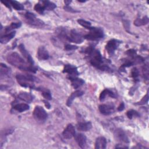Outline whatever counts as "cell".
Returning <instances> with one entry per match:
<instances>
[{"label":"cell","instance_id":"ab89813d","mask_svg":"<svg viewBox=\"0 0 149 149\" xmlns=\"http://www.w3.org/2000/svg\"><path fill=\"white\" fill-rule=\"evenodd\" d=\"M64 2L66 5H69V3L71 2V1H65Z\"/></svg>","mask_w":149,"mask_h":149},{"label":"cell","instance_id":"83f0119b","mask_svg":"<svg viewBox=\"0 0 149 149\" xmlns=\"http://www.w3.org/2000/svg\"><path fill=\"white\" fill-rule=\"evenodd\" d=\"M126 115L127 118L129 119H132L133 116H137V117L140 116V114L136 111H134L133 109L128 111L126 113Z\"/></svg>","mask_w":149,"mask_h":149},{"label":"cell","instance_id":"e0dca14e","mask_svg":"<svg viewBox=\"0 0 149 149\" xmlns=\"http://www.w3.org/2000/svg\"><path fill=\"white\" fill-rule=\"evenodd\" d=\"M69 80L71 81L72 86L75 89H77L79 87H80V86H81L84 83V81L83 79H80V78H77V77L70 79Z\"/></svg>","mask_w":149,"mask_h":149},{"label":"cell","instance_id":"5b68a950","mask_svg":"<svg viewBox=\"0 0 149 149\" xmlns=\"http://www.w3.org/2000/svg\"><path fill=\"white\" fill-rule=\"evenodd\" d=\"M84 38V36L80 32L75 29H73L69 34L68 41L76 44H81L83 41Z\"/></svg>","mask_w":149,"mask_h":149},{"label":"cell","instance_id":"277c9868","mask_svg":"<svg viewBox=\"0 0 149 149\" xmlns=\"http://www.w3.org/2000/svg\"><path fill=\"white\" fill-rule=\"evenodd\" d=\"M33 115L34 119L38 121H44L48 116V115L44 109L41 106H36L33 111Z\"/></svg>","mask_w":149,"mask_h":149},{"label":"cell","instance_id":"f1b7e54d","mask_svg":"<svg viewBox=\"0 0 149 149\" xmlns=\"http://www.w3.org/2000/svg\"><path fill=\"white\" fill-rule=\"evenodd\" d=\"M25 17L27 20V23L30 22L31 21H33L36 19V15L34 13L29 12H27L26 13Z\"/></svg>","mask_w":149,"mask_h":149},{"label":"cell","instance_id":"9a60e30c","mask_svg":"<svg viewBox=\"0 0 149 149\" xmlns=\"http://www.w3.org/2000/svg\"><path fill=\"white\" fill-rule=\"evenodd\" d=\"M92 127L90 122H81L77 125V129L80 131H88Z\"/></svg>","mask_w":149,"mask_h":149},{"label":"cell","instance_id":"d6a6232c","mask_svg":"<svg viewBox=\"0 0 149 149\" xmlns=\"http://www.w3.org/2000/svg\"><path fill=\"white\" fill-rule=\"evenodd\" d=\"M148 93L142 98V100L138 103V104L140 105H142V104H144L146 103H147L148 102Z\"/></svg>","mask_w":149,"mask_h":149},{"label":"cell","instance_id":"7a4b0ae2","mask_svg":"<svg viewBox=\"0 0 149 149\" xmlns=\"http://www.w3.org/2000/svg\"><path fill=\"white\" fill-rule=\"evenodd\" d=\"M19 84L23 87H33V83L36 80V77L30 74H18L16 76Z\"/></svg>","mask_w":149,"mask_h":149},{"label":"cell","instance_id":"8992f818","mask_svg":"<svg viewBox=\"0 0 149 149\" xmlns=\"http://www.w3.org/2000/svg\"><path fill=\"white\" fill-rule=\"evenodd\" d=\"M120 43V41L116 39H111L108 41L105 46V48L108 54L110 55H112L118 47Z\"/></svg>","mask_w":149,"mask_h":149},{"label":"cell","instance_id":"484cf974","mask_svg":"<svg viewBox=\"0 0 149 149\" xmlns=\"http://www.w3.org/2000/svg\"><path fill=\"white\" fill-rule=\"evenodd\" d=\"M34 9L36 12H37L40 14L43 13L44 11L45 10V7H44L43 3H42V2H41V3H38L36 4L35 6H34Z\"/></svg>","mask_w":149,"mask_h":149},{"label":"cell","instance_id":"44dd1931","mask_svg":"<svg viewBox=\"0 0 149 149\" xmlns=\"http://www.w3.org/2000/svg\"><path fill=\"white\" fill-rule=\"evenodd\" d=\"M107 95L113 97V98H115V97H116L115 94L112 91H111L108 89H105L101 93V94L100 95V101L104 100Z\"/></svg>","mask_w":149,"mask_h":149},{"label":"cell","instance_id":"836d02e7","mask_svg":"<svg viewBox=\"0 0 149 149\" xmlns=\"http://www.w3.org/2000/svg\"><path fill=\"white\" fill-rule=\"evenodd\" d=\"M143 74L144 75V77L148 79V68L147 66H144V69H143Z\"/></svg>","mask_w":149,"mask_h":149},{"label":"cell","instance_id":"4fadbf2b","mask_svg":"<svg viewBox=\"0 0 149 149\" xmlns=\"http://www.w3.org/2000/svg\"><path fill=\"white\" fill-rule=\"evenodd\" d=\"M74 136L75 140L79 146L81 148H84L86 145L87 142V139L86 136L82 133H79Z\"/></svg>","mask_w":149,"mask_h":149},{"label":"cell","instance_id":"4316f807","mask_svg":"<svg viewBox=\"0 0 149 149\" xmlns=\"http://www.w3.org/2000/svg\"><path fill=\"white\" fill-rule=\"evenodd\" d=\"M77 22L79 23V24H80L81 26L84 27L86 29H90L91 27V24L90 22H87L85 20L83 19H79L77 20Z\"/></svg>","mask_w":149,"mask_h":149},{"label":"cell","instance_id":"1f68e13d","mask_svg":"<svg viewBox=\"0 0 149 149\" xmlns=\"http://www.w3.org/2000/svg\"><path fill=\"white\" fill-rule=\"evenodd\" d=\"M78 47L76 45H71V44H66L65 45L64 49L66 51H72V50H75L77 49Z\"/></svg>","mask_w":149,"mask_h":149},{"label":"cell","instance_id":"74e56055","mask_svg":"<svg viewBox=\"0 0 149 149\" xmlns=\"http://www.w3.org/2000/svg\"><path fill=\"white\" fill-rule=\"evenodd\" d=\"M125 108V105H124V103L123 102H121L119 105V106L118 107V110L119 111H121L122 110H123Z\"/></svg>","mask_w":149,"mask_h":149},{"label":"cell","instance_id":"d6986e66","mask_svg":"<svg viewBox=\"0 0 149 149\" xmlns=\"http://www.w3.org/2000/svg\"><path fill=\"white\" fill-rule=\"evenodd\" d=\"M18 98L27 102H30L33 100V97L31 94L28 93H25V92L20 93L18 95Z\"/></svg>","mask_w":149,"mask_h":149},{"label":"cell","instance_id":"ba28073f","mask_svg":"<svg viewBox=\"0 0 149 149\" xmlns=\"http://www.w3.org/2000/svg\"><path fill=\"white\" fill-rule=\"evenodd\" d=\"M114 135L117 140H118L120 142H122V143H129V139H128L127 136H126V133H125V132L122 129H121L120 128L116 129L115 130Z\"/></svg>","mask_w":149,"mask_h":149},{"label":"cell","instance_id":"f546056e","mask_svg":"<svg viewBox=\"0 0 149 149\" xmlns=\"http://www.w3.org/2000/svg\"><path fill=\"white\" fill-rule=\"evenodd\" d=\"M131 74L132 77L135 80H137L138 79V77L139 76V70H137V68H134L133 69H132V72H131Z\"/></svg>","mask_w":149,"mask_h":149},{"label":"cell","instance_id":"cb8c5ba5","mask_svg":"<svg viewBox=\"0 0 149 149\" xmlns=\"http://www.w3.org/2000/svg\"><path fill=\"white\" fill-rule=\"evenodd\" d=\"M10 5L16 10H22L24 9L23 5L20 3V2L16 1H9Z\"/></svg>","mask_w":149,"mask_h":149},{"label":"cell","instance_id":"603a6c76","mask_svg":"<svg viewBox=\"0 0 149 149\" xmlns=\"http://www.w3.org/2000/svg\"><path fill=\"white\" fill-rule=\"evenodd\" d=\"M42 3H43L44 7H45V9L46 10H53L54 9L56 6V5L51 2V1H41Z\"/></svg>","mask_w":149,"mask_h":149},{"label":"cell","instance_id":"7c38bea8","mask_svg":"<svg viewBox=\"0 0 149 149\" xmlns=\"http://www.w3.org/2000/svg\"><path fill=\"white\" fill-rule=\"evenodd\" d=\"M99 111L101 113L104 115H109L113 111V107L111 105L101 104L98 107Z\"/></svg>","mask_w":149,"mask_h":149},{"label":"cell","instance_id":"4dcf8cb0","mask_svg":"<svg viewBox=\"0 0 149 149\" xmlns=\"http://www.w3.org/2000/svg\"><path fill=\"white\" fill-rule=\"evenodd\" d=\"M42 96L47 100H51L52 99V96L51 94L50 93V92L49 91L47 90H43L42 91Z\"/></svg>","mask_w":149,"mask_h":149},{"label":"cell","instance_id":"f35d334b","mask_svg":"<svg viewBox=\"0 0 149 149\" xmlns=\"http://www.w3.org/2000/svg\"><path fill=\"white\" fill-rule=\"evenodd\" d=\"M44 101V104H45V107H46L48 109H49L50 107H51V105H50V104H49V102H48L47 101Z\"/></svg>","mask_w":149,"mask_h":149},{"label":"cell","instance_id":"7402d4cb","mask_svg":"<svg viewBox=\"0 0 149 149\" xmlns=\"http://www.w3.org/2000/svg\"><path fill=\"white\" fill-rule=\"evenodd\" d=\"M148 17L147 16H144L142 18H137L134 21V24L136 26H141L146 25L148 23Z\"/></svg>","mask_w":149,"mask_h":149},{"label":"cell","instance_id":"8d00e7d4","mask_svg":"<svg viewBox=\"0 0 149 149\" xmlns=\"http://www.w3.org/2000/svg\"><path fill=\"white\" fill-rule=\"evenodd\" d=\"M1 2L2 3H3L6 6H7L8 8H9L10 9H11V7H10V3L9 1H1Z\"/></svg>","mask_w":149,"mask_h":149},{"label":"cell","instance_id":"ac0fdd59","mask_svg":"<svg viewBox=\"0 0 149 149\" xmlns=\"http://www.w3.org/2000/svg\"><path fill=\"white\" fill-rule=\"evenodd\" d=\"M15 34H16V31H14L10 32V33H8L4 36H1V38H0V42L2 44L7 43L8 42H9L11 39H12L15 37Z\"/></svg>","mask_w":149,"mask_h":149},{"label":"cell","instance_id":"52a82bcc","mask_svg":"<svg viewBox=\"0 0 149 149\" xmlns=\"http://www.w3.org/2000/svg\"><path fill=\"white\" fill-rule=\"evenodd\" d=\"M63 72L68 73L69 79L76 77L79 75V72L77 71L76 67L69 64H67L64 66Z\"/></svg>","mask_w":149,"mask_h":149},{"label":"cell","instance_id":"ffe728a7","mask_svg":"<svg viewBox=\"0 0 149 149\" xmlns=\"http://www.w3.org/2000/svg\"><path fill=\"white\" fill-rule=\"evenodd\" d=\"M16 111L19 112H22L25 111H27L29 109L30 107L28 104H25V103H20V104H17L15 105L13 107Z\"/></svg>","mask_w":149,"mask_h":149},{"label":"cell","instance_id":"60d3db41","mask_svg":"<svg viewBox=\"0 0 149 149\" xmlns=\"http://www.w3.org/2000/svg\"><path fill=\"white\" fill-rule=\"evenodd\" d=\"M79 2H86V1H78Z\"/></svg>","mask_w":149,"mask_h":149},{"label":"cell","instance_id":"e575fe53","mask_svg":"<svg viewBox=\"0 0 149 149\" xmlns=\"http://www.w3.org/2000/svg\"><path fill=\"white\" fill-rule=\"evenodd\" d=\"M126 54L130 56H135L134 55H136V51L134 49H129L126 51Z\"/></svg>","mask_w":149,"mask_h":149},{"label":"cell","instance_id":"30bf717a","mask_svg":"<svg viewBox=\"0 0 149 149\" xmlns=\"http://www.w3.org/2000/svg\"><path fill=\"white\" fill-rule=\"evenodd\" d=\"M37 57L39 60H47L48 59V52L44 46H40L38 48Z\"/></svg>","mask_w":149,"mask_h":149},{"label":"cell","instance_id":"3957f363","mask_svg":"<svg viewBox=\"0 0 149 149\" xmlns=\"http://www.w3.org/2000/svg\"><path fill=\"white\" fill-rule=\"evenodd\" d=\"M103 37L104 31L100 27H91L90 29L89 33L86 34L84 38L88 40L95 41L103 38Z\"/></svg>","mask_w":149,"mask_h":149},{"label":"cell","instance_id":"9c48e42d","mask_svg":"<svg viewBox=\"0 0 149 149\" xmlns=\"http://www.w3.org/2000/svg\"><path fill=\"white\" fill-rule=\"evenodd\" d=\"M63 137L66 139H70L75 136V129L72 124H69L62 133Z\"/></svg>","mask_w":149,"mask_h":149},{"label":"cell","instance_id":"5bb4252c","mask_svg":"<svg viewBox=\"0 0 149 149\" xmlns=\"http://www.w3.org/2000/svg\"><path fill=\"white\" fill-rule=\"evenodd\" d=\"M107 147V140L104 137H99L97 138L95 143V149H104Z\"/></svg>","mask_w":149,"mask_h":149},{"label":"cell","instance_id":"2e32d148","mask_svg":"<svg viewBox=\"0 0 149 149\" xmlns=\"http://www.w3.org/2000/svg\"><path fill=\"white\" fill-rule=\"evenodd\" d=\"M84 94V93L81 91V90H76L75 91H74L73 93H72V94L69 96V97L68 98L67 101H66V105L68 106H70L73 100L77 97H80L83 94Z\"/></svg>","mask_w":149,"mask_h":149},{"label":"cell","instance_id":"d4e9b609","mask_svg":"<svg viewBox=\"0 0 149 149\" xmlns=\"http://www.w3.org/2000/svg\"><path fill=\"white\" fill-rule=\"evenodd\" d=\"M21 26L20 23H12L9 26L5 27V31L9 32L12 30L19 28Z\"/></svg>","mask_w":149,"mask_h":149},{"label":"cell","instance_id":"6da1fadb","mask_svg":"<svg viewBox=\"0 0 149 149\" xmlns=\"http://www.w3.org/2000/svg\"><path fill=\"white\" fill-rule=\"evenodd\" d=\"M6 59L9 63L20 70L29 71L33 73H36L37 70L36 67L32 65H28L24 60L16 52H12L9 54Z\"/></svg>","mask_w":149,"mask_h":149},{"label":"cell","instance_id":"8fae6325","mask_svg":"<svg viewBox=\"0 0 149 149\" xmlns=\"http://www.w3.org/2000/svg\"><path fill=\"white\" fill-rule=\"evenodd\" d=\"M19 49L20 51V52L22 53V54L23 55V56L26 58L27 61V62L29 63V65H32L33 66L34 65V61H33V58H31V55L29 54V52L27 51V50L26 49V48H24V46L23 44H21L19 45Z\"/></svg>","mask_w":149,"mask_h":149},{"label":"cell","instance_id":"d590c367","mask_svg":"<svg viewBox=\"0 0 149 149\" xmlns=\"http://www.w3.org/2000/svg\"><path fill=\"white\" fill-rule=\"evenodd\" d=\"M64 9L65 10L68 11V12H76V11L74 10V9H73L70 6H69V5H66L64 7Z\"/></svg>","mask_w":149,"mask_h":149}]
</instances>
